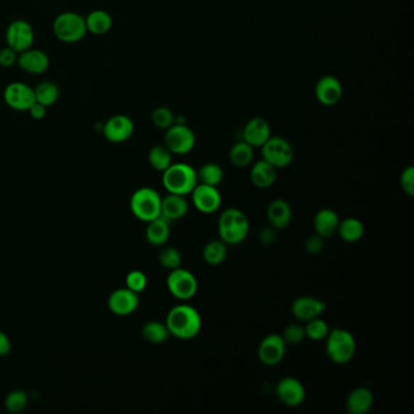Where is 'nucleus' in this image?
Returning a JSON list of instances; mask_svg holds the SVG:
<instances>
[{
  "instance_id": "nucleus-1",
  "label": "nucleus",
  "mask_w": 414,
  "mask_h": 414,
  "mask_svg": "<svg viewBox=\"0 0 414 414\" xmlns=\"http://www.w3.org/2000/svg\"><path fill=\"white\" fill-rule=\"evenodd\" d=\"M202 316L197 310L187 304L174 306L167 315L165 325L173 335L180 340H191L202 330Z\"/></svg>"
},
{
  "instance_id": "nucleus-2",
  "label": "nucleus",
  "mask_w": 414,
  "mask_h": 414,
  "mask_svg": "<svg viewBox=\"0 0 414 414\" xmlns=\"http://www.w3.org/2000/svg\"><path fill=\"white\" fill-rule=\"evenodd\" d=\"M220 240L228 245H237L245 241L250 233V220L241 209L228 208L220 214L218 221Z\"/></svg>"
},
{
  "instance_id": "nucleus-3",
  "label": "nucleus",
  "mask_w": 414,
  "mask_h": 414,
  "mask_svg": "<svg viewBox=\"0 0 414 414\" xmlns=\"http://www.w3.org/2000/svg\"><path fill=\"white\" fill-rule=\"evenodd\" d=\"M162 182L168 194L186 197L198 184L197 172L186 163H172L169 168L163 172Z\"/></svg>"
},
{
  "instance_id": "nucleus-4",
  "label": "nucleus",
  "mask_w": 414,
  "mask_h": 414,
  "mask_svg": "<svg viewBox=\"0 0 414 414\" xmlns=\"http://www.w3.org/2000/svg\"><path fill=\"white\" fill-rule=\"evenodd\" d=\"M325 340V352L328 359L335 364H347L356 355V339L352 334L342 328L330 330Z\"/></svg>"
},
{
  "instance_id": "nucleus-5",
  "label": "nucleus",
  "mask_w": 414,
  "mask_h": 414,
  "mask_svg": "<svg viewBox=\"0 0 414 414\" xmlns=\"http://www.w3.org/2000/svg\"><path fill=\"white\" fill-rule=\"evenodd\" d=\"M162 197L155 189L141 187L130 198V209L138 219L150 223L161 216Z\"/></svg>"
},
{
  "instance_id": "nucleus-6",
  "label": "nucleus",
  "mask_w": 414,
  "mask_h": 414,
  "mask_svg": "<svg viewBox=\"0 0 414 414\" xmlns=\"http://www.w3.org/2000/svg\"><path fill=\"white\" fill-rule=\"evenodd\" d=\"M52 30L60 42L67 44L81 42L88 33L85 17L73 11L60 13L54 21Z\"/></svg>"
},
{
  "instance_id": "nucleus-7",
  "label": "nucleus",
  "mask_w": 414,
  "mask_h": 414,
  "mask_svg": "<svg viewBox=\"0 0 414 414\" xmlns=\"http://www.w3.org/2000/svg\"><path fill=\"white\" fill-rule=\"evenodd\" d=\"M262 156L264 161L274 165L276 169H284L292 164L294 160V150L291 142L279 136H271L265 144L262 145Z\"/></svg>"
},
{
  "instance_id": "nucleus-8",
  "label": "nucleus",
  "mask_w": 414,
  "mask_h": 414,
  "mask_svg": "<svg viewBox=\"0 0 414 414\" xmlns=\"http://www.w3.org/2000/svg\"><path fill=\"white\" fill-rule=\"evenodd\" d=\"M167 288L178 301H187L197 294L198 282L192 272L179 267L169 271V275L167 277Z\"/></svg>"
},
{
  "instance_id": "nucleus-9",
  "label": "nucleus",
  "mask_w": 414,
  "mask_h": 414,
  "mask_svg": "<svg viewBox=\"0 0 414 414\" xmlns=\"http://www.w3.org/2000/svg\"><path fill=\"white\" fill-rule=\"evenodd\" d=\"M164 145L173 155H187L195 147V133L186 124H173L165 130Z\"/></svg>"
},
{
  "instance_id": "nucleus-10",
  "label": "nucleus",
  "mask_w": 414,
  "mask_h": 414,
  "mask_svg": "<svg viewBox=\"0 0 414 414\" xmlns=\"http://www.w3.org/2000/svg\"><path fill=\"white\" fill-rule=\"evenodd\" d=\"M4 101L13 111L28 112L35 102L34 88L21 82H13L5 88Z\"/></svg>"
},
{
  "instance_id": "nucleus-11",
  "label": "nucleus",
  "mask_w": 414,
  "mask_h": 414,
  "mask_svg": "<svg viewBox=\"0 0 414 414\" xmlns=\"http://www.w3.org/2000/svg\"><path fill=\"white\" fill-rule=\"evenodd\" d=\"M5 38L6 45L16 51L17 54H20L33 45V27L25 20H16L8 26Z\"/></svg>"
},
{
  "instance_id": "nucleus-12",
  "label": "nucleus",
  "mask_w": 414,
  "mask_h": 414,
  "mask_svg": "<svg viewBox=\"0 0 414 414\" xmlns=\"http://www.w3.org/2000/svg\"><path fill=\"white\" fill-rule=\"evenodd\" d=\"M287 350V344L284 342L282 335L269 334L259 344L258 357L262 364L267 367H274L281 364Z\"/></svg>"
},
{
  "instance_id": "nucleus-13",
  "label": "nucleus",
  "mask_w": 414,
  "mask_h": 414,
  "mask_svg": "<svg viewBox=\"0 0 414 414\" xmlns=\"http://www.w3.org/2000/svg\"><path fill=\"white\" fill-rule=\"evenodd\" d=\"M276 396L284 406L296 408L301 406L306 398L304 385L293 376H286L276 385Z\"/></svg>"
},
{
  "instance_id": "nucleus-14",
  "label": "nucleus",
  "mask_w": 414,
  "mask_h": 414,
  "mask_svg": "<svg viewBox=\"0 0 414 414\" xmlns=\"http://www.w3.org/2000/svg\"><path fill=\"white\" fill-rule=\"evenodd\" d=\"M192 203L196 209L202 214H214L221 207V194L218 187L197 184V186L191 192Z\"/></svg>"
},
{
  "instance_id": "nucleus-15",
  "label": "nucleus",
  "mask_w": 414,
  "mask_h": 414,
  "mask_svg": "<svg viewBox=\"0 0 414 414\" xmlns=\"http://www.w3.org/2000/svg\"><path fill=\"white\" fill-rule=\"evenodd\" d=\"M134 122L125 114H116L106 121L102 133L107 141L113 144H121L130 139L134 134Z\"/></svg>"
},
{
  "instance_id": "nucleus-16",
  "label": "nucleus",
  "mask_w": 414,
  "mask_h": 414,
  "mask_svg": "<svg viewBox=\"0 0 414 414\" xmlns=\"http://www.w3.org/2000/svg\"><path fill=\"white\" fill-rule=\"evenodd\" d=\"M317 101L323 106L337 105L342 98V85L337 77L323 76L315 86Z\"/></svg>"
},
{
  "instance_id": "nucleus-17",
  "label": "nucleus",
  "mask_w": 414,
  "mask_h": 414,
  "mask_svg": "<svg viewBox=\"0 0 414 414\" xmlns=\"http://www.w3.org/2000/svg\"><path fill=\"white\" fill-rule=\"evenodd\" d=\"M139 294L129 288L117 289L108 298V309L117 316H127L139 308Z\"/></svg>"
},
{
  "instance_id": "nucleus-18",
  "label": "nucleus",
  "mask_w": 414,
  "mask_h": 414,
  "mask_svg": "<svg viewBox=\"0 0 414 414\" xmlns=\"http://www.w3.org/2000/svg\"><path fill=\"white\" fill-rule=\"evenodd\" d=\"M327 310V304L313 296H299L292 304V315L298 321L308 322L321 317Z\"/></svg>"
},
{
  "instance_id": "nucleus-19",
  "label": "nucleus",
  "mask_w": 414,
  "mask_h": 414,
  "mask_svg": "<svg viewBox=\"0 0 414 414\" xmlns=\"http://www.w3.org/2000/svg\"><path fill=\"white\" fill-rule=\"evenodd\" d=\"M17 65L26 73L38 76L47 72L50 65V60L44 51L30 47L18 54Z\"/></svg>"
},
{
  "instance_id": "nucleus-20",
  "label": "nucleus",
  "mask_w": 414,
  "mask_h": 414,
  "mask_svg": "<svg viewBox=\"0 0 414 414\" xmlns=\"http://www.w3.org/2000/svg\"><path fill=\"white\" fill-rule=\"evenodd\" d=\"M243 141L252 147H262L271 138V127L267 119L254 117L243 128Z\"/></svg>"
},
{
  "instance_id": "nucleus-21",
  "label": "nucleus",
  "mask_w": 414,
  "mask_h": 414,
  "mask_svg": "<svg viewBox=\"0 0 414 414\" xmlns=\"http://www.w3.org/2000/svg\"><path fill=\"white\" fill-rule=\"evenodd\" d=\"M267 218L269 224L277 231L287 228L293 219V211L291 204L284 199H274L267 209Z\"/></svg>"
},
{
  "instance_id": "nucleus-22",
  "label": "nucleus",
  "mask_w": 414,
  "mask_h": 414,
  "mask_svg": "<svg viewBox=\"0 0 414 414\" xmlns=\"http://www.w3.org/2000/svg\"><path fill=\"white\" fill-rule=\"evenodd\" d=\"M373 403L374 395L372 391L364 386H359L347 395L345 408L350 414H367L372 410Z\"/></svg>"
},
{
  "instance_id": "nucleus-23",
  "label": "nucleus",
  "mask_w": 414,
  "mask_h": 414,
  "mask_svg": "<svg viewBox=\"0 0 414 414\" xmlns=\"http://www.w3.org/2000/svg\"><path fill=\"white\" fill-rule=\"evenodd\" d=\"M339 216L330 208H325L316 213V216L313 218V230L315 233L321 236L322 238H330L337 233L338 230Z\"/></svg>"
},
{
  "instance_id": "nucleus-24",
  "label": "nucleus",
  "mask_w": 414,
  "mask_h": 414,
  "mask_svg": "<svg viewBox=\"0 0 414 414\" xmlns=\"http://www.w3.org/2000/svg\"><path fill=\"white\" fill-rule=\"evenodd\" d=\"M189 211V202L185 196L169 195L162 198L161 216L168 220L169 223L180 220L186 216Z\"/></svg>"
},
{
  "instance_id": "nucleus-25",
  "label": "nucleus",
  "mask_w": 414,
  "mask_h": 414,
  "mask_svg": "<svg viewBox=\"0 0 414 414\" xmlns=\"http://www.w3.org/2000/svg\"><path fill=\"white\" fill-rule=\"evenodd\" d=\"M250 181L258 189H269L277 180V169L264 160L254 163L250 173Z\"/></svg>"
},
{
  "instance_id": "nucleus-26",
  "label": "nucleus",
  "mask_w": 414,
  "mask_h": 414,
  "mask_svg": "<svg viewBox=\"0 0 414 414\" xmlns=\"http://www.w3.org/2000/svg\"><path fill=\"white\" fill-rule=\"evenodd\" d=\"M169 237L170 223L163 216H160V218L147 223L146 240L150 245H155V247H162L168 242Z\"/></svg>"
},
{
  "instance_id": "nucleus-27",
  "label": "nucleus",
  "mask_w": 414,
  "mask_h": 414,
  "mask_svg": "<svg viewBox=\"0 0 414 414\" xmlns=\"http://www.w3.org/2000/svg\"><path fill=\"white\" fill-rule=\"evenodd\" d=\"M364 225L357 218H345L339 221L338 233L342 241L347 243H356L361 241L364 236Z\"/></svg>"
},
{
  "instance_id": "nucleus-28",
  "label": "nucleus",
  "mask_w": 414,
  "mask_h": 414,
  "mask_svg": "<svg viewBox=\"0 0 414 414\" xmlns=\"http://www.w3.org/2000/svg\"><path fill=\"white\" fill-rule=\"evenodd\" d=\"M85 23L89 33L94 35H103L110 32L113 21L110 13L105 10H94L85 17Z\"/></svg>"
},
{
  "instance_id": "nucleus-29",
  "label": "nucleus",
  "mask_w": 414,
  "mask_h": 414,
  "mask_svg": "<svg viewBox=\"0 0 414 414\" xmlns=\"http://www.w3.org/2000/svg\"><path fill=\"white\" fill-rule=\"evenodd\" d=\"M228 254V245L221 240H214V241L208 242L207 245H204L202 257L208 265L216 267L226 260Z\"/></svg>"
},
{
  "instance_id": "nucleus-30",
  "label": "nucleus",
  "mask_w": 414,
  "mask_h": 414,
  "mask_svg": "<svg viewBox=\"0 0 414 414\" xmlns=\"http://www.w3.org/2000/svg\"><path fill=\"white\" fill-rule=\"evenodd\" d=\"M228 158H230V162L237 168H245V167L252 164V162H253L254 147H252L250 144H247L243 140L238 141L230 150Z\"/></svg>"
},
{
  "instance_id": "nucleus-31",
  "label": "nucleus",
  "mask_w": 414,
  "mask_h": 414,
  "mask_svg": "<svg viewBox=\"0 0 414 414\" xmlns=\"http://www.w3.org/2000/svg\"><path fill=\"white\" fill-rule=\"evenodd\" d=\"M196 172L198 184L218 187L224 180V170L216 163H206Z\"/></svg>"
},
{
  "instance_id": "nucleus-32",
  "label": "nucleus",
  "mask_w": 414,
  "mask_h": 414,
  "mask_svg": "<svg viewBox=\"0 0 414 414\" xmlns=\"http://www.w3.org/2000/svg\"><path fill=\"white\" fill-rule=\"evenodd\" d=\"M148 162L153 169L163 173L173 163V153L165 147L164 144L156 145L148 152Z\"/></svg>"
},
{
  "instance_id": "nucleus-33",
  "label": "nucleus",
  "mask_w": 414,
  "mask_h": 414,
  "mask_svg": "<svg viewBox=\"0 0 414 414\" xmlns=\"http://www.w3.org/2000/svg\"><path fill=\"white\" fill-rule=\"evenodd\" d=\"M35 102H39L45 107L55 105L60 98L59 86L52 82H42L34 88Z\"/></svg>"
},
{
  "instance_id": "nucleus-34",
  "label": "nucleus",
  "mask_w": 414,
  "mask_h": 414,
  "mask_svg": "<svg viewBox=\"0 0 414 414\" xmlns=\"http://www.w3.org/2000/svg\"><path fill=\"white\" fill-rule=\"evenodd\" d=\"M141 333L145 340L151 344H162L167 342L170 337L169 330L167 328L165 323L157 321L147 322L142 327Z\"/></svg>"
},
{
  "instance_id": "nucleus-35",
  "label": "nucleus",
  "mask_w": 414,
  "mask_h": 414,
  "mask_svg": "<svg viewBox=\"0 0 414 414\" xmlns=\"http://www.w3.org/2000/svg\"><path fill=\"white\" fill-rule=\"evenodd\" d=\"M305 327V334L306 338L313 340V342H322L327 338V335L330 333V325L322 318V317H317L313 320L306 322Z\"/></svg>"
},
{
  "instance_id": "nucleus-36",
  "label": "nucleus",
  "mask_w": 414,
  "mask_h": 414,
  "mask_svg": "<svg viewBox=\"0 0 414 414\" xmlns=\"http://www.w3.org/2000/svg\"><path fill=\"white\" fill-rule=\"evenodd\" d=\"M158 262L167 270H175V269L181 267V254L174 247H165L158 254Z\"/></svg>"
},
{
  "instance_id": "nucleus-37",
  "label": "nucleus",
  "mask_w": 414,
  "mask_h": 414,
  "mask_svg": "<svg viewBox=\"0 0 414 414\" xmlns=\"http://www.w3.org/2000/svg\"><path fill=\"white\" fill-rule=\"evenodd\" d=\"M151 121H152L155 127L167 130L175 123V114L168 107L162 106V107H157L156 110L153 111L152 114H151Z\"/></svg>"
},
{
  "instance_id": "nucleus-38",
  "label": "nucleus",
  "mask_w": 414,
  "mask_h": 414,
  "mask_svg": "<svg viewBox=\"0 0 414 414\" xmlns=\"http://www.w3.org/2000/svg\"><path fill=\"white\" fill-rule=\"evenodd\" d=\"M27 406V395L22 390H15L5 398V407L11 413H20Z\"/></svg>"
},
{
  "instance_id": "nucleus-39",
  "label": "nucleus",
  "mask_w": 414,
  "mask_h": 414,
  "mask_svg": "<svg viewBox=\"0 0 414 414\" xmlns=\"http://www.w3.org/2000/svg\"><path fill=\"white\" fill-rule=\"evenodd\" d=\"M282 338L288 345L301 344L306 338L304 325H299V323H292V325H287L282 333Z\"/></svg>"
},
{
  "instance_id": "nucleus-40",
  "label": "nucleus",
  "mask_w": 414,
  "mask_h": 414,
  "mask_svg": "<svg viewBox=\"0 0 414 414\" xmlns=\"http://www.w3.org/2000/svg\"><path fill=\"white\" fill-rule=\"evenodd\" d=\"M125 284H127V288H129L130 291L139 294V293L144 292L145 288L147 286V277L141 271H131L128 274Z\"/></svg>"
},
{
  "instance_id": "nucleus-41",
  "label": "nucleus",
  "mask_w": 414,
  "mask_h": 414,
  "mask_svg": "<svg viewBox=\"0 0 414 414\" xmlns=\"http://www.w3.org/2000/svg\"><path fill=\"white\" fill-rule=\"evenodd\" d=\"M400 186L408 197H414V168L412 165L402 170Z\"/></svg>"
},
{
  "instance_id": "nucleus-42",
  "label": "nucleus",
  "mask_w": 414,
  "mask_h": 414,
  "mask_svg": "<svg viewBox=\"0 0 414 414\" xmlns=\"http://www.w3.org/2000/svg\"><path fill=\"white\" fill-rule=\"evenodd\" d=\"M325 238H322L321 236H318L315 233L313 236H310L309 238H306L304 247L308 253L316 255V254H320L322 250H325Z\"/></svg>"
},
{
  "instance_id": "nucleus-43",
  "label": "nucleus",
  "mask_w": 414,
  "mask_h": 414,
  "mask_svg": "<svg viewBox=\"0 0 414 414\" xmlns=\"http://www.w3.org/2000/svg\"><path fill=\"white\" fill-rule=\"evenodd\" d=\"M17 57H18V54L16 51L6 45L0 50V66L6 68L11 67L17 64Z\"/></svg>"
},
{
  "instance_id": "nucleus-44",
  "label": "nucleus",
  "mask_w": 414,
  "mask_h": 414,
  "mask_svg": "<svg viewBox=\"0 0 414 414\" xmlns=\"http://www.w3.org/2000/svg\"><path fill=\"white\" fill-rule=\"evenodd\" d=\"M276 240H277V230L272 226L262 228V231L259 233V241L262 242V245H272L275 243Z\"/></svg>"
},
{
  "instance_id": "nucleus-45",
  "label": "nucleus",
  "mask_w": 414,
  "mask_h": 414,
  "mask_svg": "<svg viewBox=\"0 0 414 414\" xmlns=\"http://www.w3.org/2000/svg\"><path fill=\"white\" fill-rule=\"evenodd\" d=\"M47 107L42 105V103L34 102L32 107L28 110V112H30V116H32V118L40 121V119L45 118V116H47Z\"/></svg>"
},
{
  "instance_id": "nucleus-46",
  "label": "nucleus",
  "mask_w": 414,
  "mask_h": 414,
  "mask_svg": "<svg viewBox=\"0 0 414 414\" xmlns=\"http://www.w3.org/2000/svg\"><path fill=\"white\" fill-rule=\"evenodd\" d=\"M11 350V342L8 335L0 330V356L8 355Z\"/></svg>"
}]
</instances>
